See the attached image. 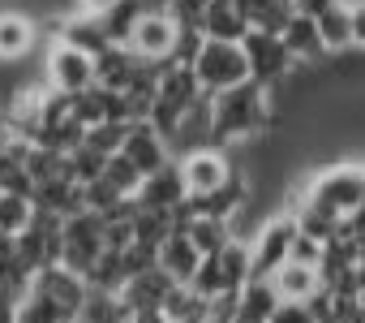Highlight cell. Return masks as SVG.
Wrapping results in <instances>:
<instances>
[{
  "instance_id": "4fadbf2b",
  "label": "cell",
  "mask_w": 365,
  "mask_h": 323,
  "mask_svg": "<svg viewBox=\"0 0 365 323\" xmlns=\"http://www.w3.org/2000/svg\"><path fill=\"white\" fill-rule=\"evenodd\" d=\"M43 31L22 9H0V65H22L26 56H39Z\"/></svg>"
},
{
  "instance_id": "4316f807",
  "label": "cell",
  "mask_w": 365,
  "mask_h": 323,
  "mask_svg": "<svg viewBox=\"0 0 365 323\" xmlns=\"http://www.w3.org/2000/svg\"><path fill=\"white\" fill-rule=\"evenodd\" d=\"M168 233H176V212H142V207L133 212V242L138 246L159 250V242Z\"/></svg>"
},
{
  "instance_id": "3957f363",
  "label": "cell",
  "mask_w": 365,
  "mask_h": 323,
  "mask_svg": "<svg viewBox=\"0 0 365 323\" xmlns=\"http://www.w3.org/2000/svg\"><path fill=\"white\" fill-rule=\"evenodd\" d=\"M39 74L52 91L61 95H82L95 86V56L78 48L69 35H43L39 48Z\"/></svg>"
},
{
  "instance_id": "2e32d148",
  "label": "cell",
  "mask_w": 365,
  "mask_h": 323,
  "mask_svg": "<svg viewBox=\"0 0 365 323\" xmlns=\"http://www.w3.org/2000/svg\"><path fill=\"white\" fill-rule=\"evenodd\" d=\"M198 35L215 44H241L250 35V18L237 0H207V9L198 18Z\"/></svg>"
},
{
  "instance_id": "277c9868",
  "label": "cell",
  "mask_w": 365,
  "mask_h": 323,
  "mask_svg": "<svg viewBox=\"0 0 365 323\" xmlns=\"http://www.w3.org/2000/svg\"><path fill=\"white\" fill-rule=\"evenodd\" d=\"M202 99V91H198V78H194V69L190 65H159V82H155V104H150V112H146V125H155L168 142H172V134H176V125L185 121V112L194 108Z\"/></svg>"
},
{
  "instance_id": "d6986e66",
  "label": "cell",
  "mask_w": 365,
  "mask_h": 323,
  "mask_svg": "<svg viewBox=\"0 0 365 323\" xmlns=\"http://www.w3.org/2000/svg\"><path fill=\"white\" fill-rule=\"evenodd\" d=\"M314 26H318V39L327 48V56H339L352 48V5L348 0H331L322 14H314Z\"/></svg>"
},
{
  "instance_id": "7402d4cb",
  "label": "cell",
  "mask_w": 365,
  "mask_h": 323,
  "mask_svg": "<svg viewBox=\"0 0 365 323\" xmlns=\"http://www.w3.org/2000/svg\"><path fill=\"white\" fill-rule=\"evenodd\" d=\"M279 306V293L271 289V280H250L245 289H237V314L232 319H245V323H271Z\"/></svg>"
},
{
  "instance_id": "d6a6232c",
  "label": "cell",
  "mask_w": 365,
  "mask_h": 323,
  "mask_svg": "<svg viewBox=\"0 0 365 323\" xmlns=\"http://www.w3.org/2000/svg\"><path fill=\"white\" fill-rule=\"evenodd\" d=\"M288 259H292V263H305V267H318V263H322V246L297 233V237H292V250H288Z\"/></svg>"
},
{
  "instance_id": "9a60e30c",
  "label": "cell",
  "mask_w": 365,
  "mask_h": 323,
  "mask_svg": "<svg viewBox=\"0 0 365 323\" xmlns=\"http://www.w3.org/2000/svg\"><path fill=\"white\" fill-rule=\"evenodd\" d=\"M168 289H172V280H168L159 267H146V272H138V276H129V280L120 284L116 302H120L129 314H159Z\"/></svg>"
},
{
  "instance_id": "e575fe53",
  "label": "cell",
  "mask_w": 365,
  "mask_h": 323,
  "mask_svg": "<svg viewBox=\"0 0 365 323\" xmlns=\"http://www.w3.org/2000/svg\"><path fill=\"white\" fill-rule=\"evenodd\" d=\"M352 5V48L365 52V0H348Z\"/></svg>"
},
{
  "instance_id": "9c48e42d",
  "label": "cell",
  "mask_w": 365,
  "mask_h": 323,
  "mask_svg": "<svg viewBox=\"0 0 365 323\" xmlns=\"http://www.w3.org/2000/svg\"><path fill=\"white\" fill-rule=\"evenodd\" d=\"M103 250H108V246H103V216L78 212V216H69V220L61 224V267L86 276L91 263H95Z\"/></svg>"
},
{
  "instance_id": "44dd1931",
  "label": "cell",
  "mask_w": 365,
  "mask_h": 323,
  "mask_svg": "<svg viewBox=\"0 0 365 323\" xmlns=\"http://www.w3.org/2000/svg\"><path fill=\"white\" fill-rule=\"evenodd\" d=\"M163 323H211V302L190 284H172L163 297Z\"/></svg>"
},
{
  "instance_id": "7c38bea8",
  "label": "cell",
  "mask_w": 365,
  "mask_h": 323,
  "mask_svg": "<svg viewBox=\"0 0 365 323\" xmlns=\"http://www.w3.org/2000/svg\"><path fill=\"white\" fill-rule=\"evenodd\" d=\"M120 155L138 169V177H150V173H159L163 164H172V146H168V138H163L155 125H146V121H133V125L125 129Z\"/></svg>"
},
{
  "instance_id": "4dcf8cb0",
  "label": "cell",
  "mask_w": 365,
  "mask_h": 323,
  "mask_svg": "<svg viewBox=\"0 0 365 323\" xmlns=\"http://www.w3.org/2000/svg\"><path fill=\"white\" fill-rule=\"evenodd\" d=\"M31 216H35V203H31V199L0 190V233H14V237H18V233L31 224Z\"/></svg>"
},
{
  "instance_id": "83f0119b",
  "label": "cell",
  "mask_w": 365,
  "mask_h": 323,
  "mask_svg": "<svg viewBox=\"0 0 365 323\" xmlns=\"http://www.w3.org/2000/svg\"><path fill=\"white\" fill-rule=\"evenodd\" d=\"M14 323H69L43 293H35V289H26V297H18L14 302Z\"/></svg>"
},
{
  "instance_id": "836d02e7",
  "label": "cell",
  "mask_w": 365,
  "mask_h": 323,
  "mask_svg": "<svg viewBox=\"0 0 365 323\" xmlns=\"http://www.w3.org/2000/svg\"><path fill=\"white\" fill-rule=\"evenodd\" d=\"M202 9H207V0H172V9H168V14H172L180 26H194V31H198Z\"/></svg>"
},
{
  "instance_id": "74e56055",
  "label": "cell",
  "mask_w": 365,
  "mask_h": 323,
  "mask_svg": "<svg viewBox=\"0 0 365 323\" xmlns=\"http://www.w3.org/2000/svg\"><path fill=\"white\" fill-rule=\"evenodd\" d=\"M9 142H14V134H9V125H5V116H0V151H9Z\"/></svg>"
},
{
  "instance_id": "1f68e13d",
  "label": "cell",
  "mask_w": 365,
  "mask_h": 323,
  "mask_svg": "<svg viewBox=\"0 0 365 323\" xmlns=\"http://www.w3.org/2000/svg\"><path fill=\"white\" fill-rule=\"evenodd\" d=\"M271 323H318V314H314L309 302H279Z\"/></svg>"
},
{
  "instance_id": "8d00e7d4",
  "label": "cell",
  "mask_w": 365,
  "mask_h": 323,
  "mask_svg": "<svg viewBox=\"0 0 365 323\" xmlns=\"http://www.w3.org/2000/svg\"><path fill=\"white\" fill-rule=\"evenodd\" d=\"M327 5H331V0H292V9H297V14H309V18L322 14Z\"/></svg>"
},
{
  "instance_id": "484cf974",
  "label": "cell",
  "mask_w": 365,
  "mask_h": 323,
  "mask_svg": "<svg viewBox=\"0 0 365 323\" xmlns=\"http://www.w3.org/2000/svg\"><path fill=\"white\" fill-rule=\"evenodd\" d=\"M297 9L284 5V0H250L245 5V18H250V31H262V35H279L288 26Z\"/></svg>"
},
{
  "instance_id": "7a4b0ae2",
  "label": "cell",
  "mask_w": 365,
  "mask_h": 323,
  "mask_svg": "<svg viewBox=\"0 0 365 323\" xmlns=\"http://www.w3.org/2000/svg\"><path fill=\"white\" fill-rule=\"evenodd\" d=\"M305 199L318 203L322 212H331L335 220L352 216L356 207H365V159H331V164H318L305 182Z\"/></svg>"
},
{
  "instance_id": "f1b7e54d",
  "label": "cell",
  "mask_w": 365,
  "mask_h": 323,
  "mask_svg": "<svg viewBox=\"0 0 365 323\" xmlns=\"http://www.w3.org/2000/svg\"><path fill=\"white\" fill-rule=\"evenodd\" d=\"M99 177H103V182H108L120 199H133V194H138V186H142L138 169L129 164V159H125L120 151H116V155H108V164H103V173H99Z\"/></svg>"
},
{
  "instance_id": "30bf717a",
  "label": "cell",
  "mask_w": 365,
  "mask_h": 323,
  "mask_svg": "<svg viewBox=\"0 0 365 323\" xmlns=\"http://www.w3.org/2000/svg\"><path fill=\"white\" fill-rule=\"evenodd\" d=\"M176 39H180V22L172 14H142L129 31L125 48L146 65H168L176 52Z\"/></svg>"
},
{
  "instance_id": "ac0fdd59",
  "label": "cell",
  "mask_w": 365,
  "mask_h": 323,
  "mask_svg": "<svg viewBox=\"0 0 365 323\" xmlns=\"http://www.w3.org/2000/svg\"><path fill=\"white\" fill-rule=\"evenodd\" d=\"M279 39H284V48H288V56L297 61V69H309V65H322V61H327V48H322L318 26H314L309 14H292L288 26L279 31Z\"/></svg>"
},
{
  "instance_id": "5b68a950",
  "label": "cell",
  "mask_w": 365,
  "mask_h": 323,
  "mask_svg": "<svg viewBox=\"0 0 365 323\" xmlns=\"http://www.w3.org/2000/svg\"><path fill=\"white\" fill-rule=\"evenodd\" d=\"M190 69H194L202 95H220V91H232V86L250 82V65H245L241 44H215V39H202V48L194 52Z\"/></svg>"
},
{
  "instance_id": "d590c367",
  "label": "cell",
  "mask_w": 365,
  "mask_h": 323,
  "mask_svg": "<svg viewBox=\"0 0 365 323\" xmlns=\"http://www.w3.org/2000/svg\"><path fill=\"white\" fill-rule=\"evenodd\" d=\"M73 5H78L82 18H103V14H112L120 5V0H73Z\"/></svg>"
},
{
  "instance_id": "ba28073f",
  "label": "cell",
  "mask_w": 365,
  "mask_h": 323,
  "mask_svg": "<svg viewBox=\"0 0 365 323\" xmlns=\"http://www.w3.org/2000/svg\"><path fill=\"white\" fill-rule=\"evenodd\" d=\"M292 237H297V224H292V216H288V212H271V216L250 233V263H254V280H271V272L288 263Z\"/></svg>"
},
{
  "instance_id": "8992f818",
  "label": "cell",
  "mask_w": 365,
  "mask_h": 323,
  "mask_svg": "<svg viewBox=\"0 0 365 323\" xmlns=\"http://www.w3.org/2000/svg\"><path fill=\"white\" fill-rule=\"evenodd\" d=\"M176 169H180V182H185V194L202 199V194H215L220 186L232 182L237 159L224 146H194L185 155H176Z\"/></svg>"
},
{
  "instance_id": "d4e9b609",
  "label": "cell",
  "mask_w": 365,
  "mask_h": 323,
  "mask_svg": "<svg viewBox=\"0 0 365 323\" xmlns=\"http://www.w3.org/2000/svg\"><path fill=\"white\" fill-rule=\"evenodd\" d=\"M180 229H185V237L198 246V254H220L232 242V224L228 220H211V216H190Z\"/></svg>"
},
{
  "instance_id": "f546056e",
  "label": "cell",
  "mask_w": 365,
  "mask_h": 323,
  "mask_svg": "<svg viewBox=\"0 0 365 323\" xmlns=\"http://www.w3.org/2000/svg\"><path fill=\"white\" fill-rule=\"evenodd\" d=\"M138 18H142V9H138V0H120V5H116L112 14H103V18H99V26H103L108 44H125Z\"/></svg>"
},
{
  "instance_id": "52a82bcc",
  "label": "cell",
  "mask_w": 365,
  "mask_h": 323,
  "mask_svg": "<svg viewBox=\"0 0 365 323\" xmlns=\"http://www.w3.org/2000/svg\"><path fill=\"white\" fill-rule=\"evenodd\" d=\"M241 52H245V65H250V82H258V86H267V91L284 86V82L297 74V61L288 56V48H284L279 35L250 31V35L241 39Z\"/></svg>"
},
{
  "instance_id": "603a6c76",
  "label": "cell",
  "mask_w": 365,
  "mask_h": 323,
  "mask_svg": "<svg viewBox=\"0 0 365 323\" xmlns=\"http://www.w3.org/2000/svg\"><path fill=\"white\" fill-rule=\"evenodd\" d=\"M288 216H292L297 233H301V237H309V242H318V246H327V242H335V237H339V220H335L331 212H322L318 203H309V199H301Z\"/></svg>"
},
{
  "instance_id": "f35d334b",
  "label": "cell",
  "mask_w": 365,
  "mask_h": 323,
  "mask_svg": "<svg viewBox=\"0 0 365 323\" xmlns=\"http://www.w3.org/2000/svg\"><path fill=\"white\" fill-rule=\"evenodd\" d=\"M228 323H245V319H228Z\"/></svg>"
},
{
  "instance_id": "e0dca14e",
  "label": "cell",
  "mask_w": 365,
  "mask_h": 323,
  "mask_svg": "<svg viewBox=\"0 0 365 323\" xmlns=\"http://www.w3.org/2000/svg\"><path fill=\"white\" fill-rule=\"evenodd\" d=\"M198 263H202V254H198V246L185 237V229L168 233V237L159 242V250H155V267H159L172 284H190L194 272H198Z\"/></svg>"
},
{
  "instance_id": "5bb4252c",
  "label": "cell",
  "mask_w": 365,
  "mask_h": 323,
  "mask_svg": "<svg viewBox=\"0 0 365 323\" xmlns=\"http://www.w3.org/2000/svg\"><path fill=\"white\" fill-rule=\"evenodd\" d=\"M185 199H190L185 182H180V169H176V159H172V164H163L159 173L142 177V186L133 194V207H142V212H176Z\"/></svg>"
},
{
  "instance_id": "cb8c5ba5",
  "label": "cell",
  "mask_w": 365,
  "mask_h": 323,
  "mask_svg": "<svg viewBox=\"0 0 365 323\" xmlns=\"http://www.w3.org/2000/svg\"><path fill=\"white\" fill-rule=\"evenodd\" d=\"M215 259H220V276H224L228 293H237V289H245L254 280V263H250V242L245 237H232Z\"/></svg>"
},
{
  "instance_id": "8fae6325",
  "label": "cell",
  "mask_w": 365,
  "mask_h": 323,
  "mask_svg": "<svg viewBox=\"0 0 365 323\" xmlns=\"http://www.w3.org/2000/svg\"><path fill=\"white\" fill-rule=\"evenodd\" d=\"M31 289H35V293H43V297H48V302L65 314V319H78V314H82V306H86V297H91L86 280H82L78 272L61 267V263H52V267L35 272Z\"/></svg>"
},
{
  "instance_id": "ffe728a7",
  "label": "cell",
  "mask_w": 365,
  "mask_h": 323,
  "mask_svg": "<svg viewBox=\"0 0 365 323\" xmlns=\"http://www.w3.org/2000/svg\"><path fill=\"white\" fill-rule=\"evenodd\" d=\"M271 289L279 293V302H309L318 289H322V276L318 267H305V263H284L271 272Z\"/></svg>"
},
{
  "instance_id": "6da1fadb",
  "label": "cell",
  "mask_w": 365,
  "mask_h": 323,
  "mask_svg": "<svg viewBox=\"0 0 365 323\" xmlns=\"http://www.w3.org/2000/svg\"><path fill=\"white\" fill-rule=\"evenodd\" d=\"M271 129H275V108H271L267 86L241 82L232 91L211 95V146L241 151V146H254L258 138H267Z\"/></svg>"
}]
</instances>
